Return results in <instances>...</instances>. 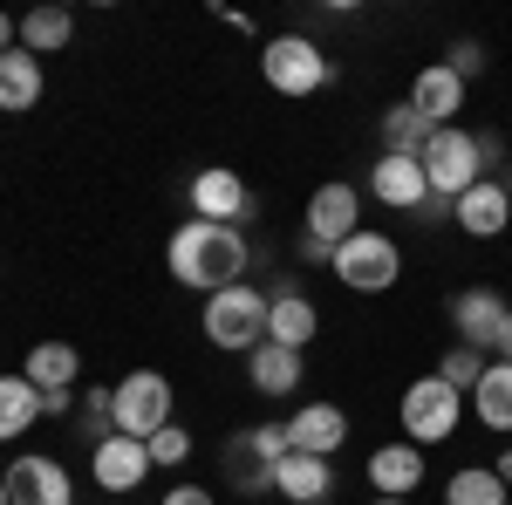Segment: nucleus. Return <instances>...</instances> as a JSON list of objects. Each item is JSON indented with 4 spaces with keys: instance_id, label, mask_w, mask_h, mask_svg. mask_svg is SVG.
I'll use <instances>...</instances> for the list:
<instances>
[{
    "instance_id": "f257e3e1",
    "label": "nucleus",
    "mask_w": 512,
    "mask_h": 505,
    "mask_svg": "<svg viewBox=\"0 0 512 505\" xmlns=\"http://www.w3.org/2000/svg\"><path fill=\"white\" fill-rule=\"evenodd\" d=\"M246 233L239 226H212V219H185L171 246H164V267L178 287H192V294H226L246 280Z\"/></svg>"
},
{
    "instance_id": "f03ea898",
    "label": "nucleus",
    "mask_w": 512,
    "mask_h": 505,
    "mask_svg": "<svg viewBox=\"0 0 512 505\" xmlns=\"http://www.w3.org/2000/svg\"><path fill=\"white\" fill-rule=\"evenodd\" d=\"M267 308H274V294H260V287H226V294H205V342L226 355H253L267 342Z\"/></svg>"
},
{
    "instance_id": "7ed1b4c3",
    "label": "nucleus",
    "mask_w": 512,
    "mask_h": 505,
    "mask_svg": "<svg viewBox=\"0 0 512 505\" xmlns=\"http://www.w3.org/2000/svg\"><path fill=\"white\" fill-rule=\"evenodd\" d=\"M328 273H335L349 294H390L396 280H403V246H396L390 233H376V226H362V233H349L328 253Z\"/></svg>"
},
{
    "instance_id": "20e7f679",
    "label": "nucleus",
    "mask_w": 512,
    "mask_h": 505,
    "mask_svg": "<svg viewBox=\"0 0 512 505\" xmlns=\"http://www.w3.org/2000/svg\"><path fill=\"white\" fill-rule=\"evenodd\" d=\"M458 424H465V396L444 383V376H417V383H403V437L417 444V451H431V444H444V437H458Z\"/></svg>"
},
{
    "instance_id": "39448f33",
    "label": "nucleus",
    "mask_w": 512,
    "mask_h": 505,
    "mask_svg": "<svg viewBox=\"0 0 512 505\" xmlns=\"http://www.w3.org/2000/svg\"><path fill=\"white\" fill-rule=\"evenodd\" d=\"M424 178H431V198L458 205V198H465L478 178H485L478 130H465V123H451V130H431V144H424Z\"/></svg>"
},
{
    "instance_id": "423d86ee",
    "label": "nucleus",
    "mask_w": 512,
    "mask_h": 505,
    "mask_svg": "<svg viewBox=\"0 0 512 505\" xmlns=\"http://www.w3.org/2000/svg\"><path fill=\"white\" fill-rule=\"evenodd\" d=\"M260 76H267V89H280V96H315V89H328V55H321V41L308 35H274L267 48H260Z\"/></svg>"
},
{
    "instance_id": "0eeeda50",
    "label": "nucleus",
    "mask_w": 512,
    "mask_h": 505,
    "mask_svg": "<svg viewBox=\"0 0 512 505\" xmlns=\"http://www.w3.org/2000/svg\"><path fill=\"white\" fill-rule=\"evenodd\" d=\"M110 403H117L123 437H158L171 424V376L164 369H130V376L110 383Z\"/></svg>"
},
{
    "instance_id": "6e6552de",
    "label": "nucleus",
    "mask_w": 512,
    "mask_h": 505,
    "mask_svg": "<svg viewBox=\"0 0 512 505\" xmlns=\"http://www.w3.org/2000/svg\"><path fill=\"white\" fill-rule=\"evenodd\" d=\"M506 321H512V301H506V294H492V287H458V294H451V328H458L465 349L492 355V349H499V335H506Z\"/></svg>"
},
{
    "instance_id": "1a4fd4ad",
    "label": "nucleus",
    "mask_w": 512,
    "mask_h": 505,
    "mask_svg": "<svg viewBox=\"0 0 512 505\" xmlns=\"http://www.w3.org/2000/svg\"><path fill=\"white\" fill-rule=\"evenodd\" d=\"M301 233L321 239V246H342L349 233H362V192H355L349 178H328V185H315L308 212H301Z\"/></svg>"
},
{
    "instance_id": "9d476101",
    "label": "nucleus",
    "mask_w": 512,
    "mask_h": 505,
    "mask_svg": "<svg viewBox=\"0 0 512 505\" xmlns=\"http://www.w3.org/2000/svg\"><path fill=\"white\" fill-rule=\"evenodd\" d=\"M0 478H7V499H14V505H76V485H69L62 458L21 451V458L0 471Z\"/></svg>"
},
{
    "instance_id": "9b49d317",
    "label": "nucleus",
    "mask_w": 512,
    "mask_h": 505,
    "mask_svg": "<svg viewBox=\"0 0 512 505\" xmlns=\"http://www.w3.org/2000/svg\"><path fill=\"white\" fill-rule=\"evenodd\" d=\"M369 198L390 205V212H424L431 205V178H424V157H376L369 164Z\"/></svg>"
},
{
    "instance_id": "f8f14e48",
    "label": "nucleus",
    "mask_w": 512,
    "mask_h": 505,
    "mask_svg": "<svg viewBox=\"0 0 512 505\" xmlns=\"http://www.w3.org/2000/svg\"><path fill=\"white\" fill-rule=\"evenodd\" d=\"M192 219H212V226L253 219V192L239 185V171H226V164H205V171H192Z\"/></svg>"
},
{
    "instance_id": "ddd939ff",
    "label": "nucleus",
    "mask_w": 512,
    "mask_h": 505,
    "mask_svg": "<svg viewBox=\"0 0 512 505\" xmlns=\"http://www.w3.org/2000/svg\"><path fill=\"white\" fill-rule=\"evenodd\" d=\"M151 451H144V437H103V444H96V451H89V478H96V485H103V492H137V485H144V478H151Z\"/></svg>"
},
{
    "instance_id": "4468645a",
    "label": "nucleus",
    "mask_w": 512,
    "mask_h": 505,
    "mask_svg": "<svg viewBox=\"0 0 512 505\" xmlns=\"http://www.w3.org/2000/svg\"><path fill=\"white\" fill-rule=\"evenodd\" d=\"M369 485H376V499H410V492L424 485V451H417L410 437L376 444V451H369Z\"/></svg>"
},
{
    "instance_id": "2eb2a0df",
    "label": "nucleus",
    "mask_w": 512,
    "mask_h": 505,
    "mask_svg": "<svg viewBox=\"0 0 512 505\" xmlns=\"http://www.w3.org/2000/svg\"><path fill=\"white\" fill-rule=\"evenodd\" d=\"M451 219H458V233H472V239H499L512 226V192L499 178H478L472 192L451 205Z\"/></svg>"
},
{
    "instance_id": "dca6fc26",
    "label": "nucleus",
    "mask_w": 512,
    "mask_h": 505,
    "mask_svg": "<svg viewBox=\"0 0 512 505\" xmlns=\"http://www.w3.org/2000/svg\"><path fill=\"white\" fill-rule=\"evenodd\" d=\"M287 430H294V451L335 458V451L349 444V410H342V403H301V410L287 417Z\"/></svg>"
},
{
    "instance_id": "f3484780",
    "label": "nucleus",
    "mask_w": 512,
    "mask_h": 505,
    "mask_svg": "<svg viewBox=\"0 0 512 505\" xmlns=\"http://www.w3.org/2000/svg\"><path fill=\"white\" fill-rule=\"evenodd\" d=\"M410 110L431 123V130H451V123H458V110H465V82L451 76L444 62L417 69V82H410Z\"/></svg>"
},
{
    "instance_id": "a211bd4d",
    "label": "nucleus",
    "mask_w": 512,
    "mask_h": 505,
    "mask_svg": "<svg viewBox=\"0 0 512 505\" xmlns=\"http://www.w3.org/2000/svg\"><path fill=\"white\" fill-rule=\"evenodd\" d=\"M274 492L287 505H321L335 492V465H328V458H308V451H287L274 465Z\"/></svg>"
},
{
    "instance_id": "6ab92c4d",
    "label": "nucleus",
    "mask_w": 512,
    "mask_h": 505,
    "mask_svg": "<svg viewBox=\"0 0 512 505\" xmlns=\"http://www.w3.org/2000/svg\"><path fill=\"white\" fill-rule=\"evenodd\" d=\"M246 383L260 389V396H294V389L308 383V362H301V349L260 342V349L246 355Z\"/></svg>"
},
{
    "instance_id": "aec40b11",
    "label": "nucleus",
    "mask_w": 512,
    "mask_h": 505,
    "mask_svg": "<svg viewBox=\"0 0 512 505\" xmlns=\"http://www.w3.org/2000/svg\"><path fill=\"white\" fill-rule=\"evenodd\" d=\"M321 335V314L308 294H294V287H280L274 308H267V342H280V349H308Z\"/></svg>"
},
{
    "instance_id": "412c9836",
    "label": "nucleus",
    "mask_w": 512,
    "mask_h": 505,
    "mask_svg": "<svg viewBox=\"0 0 512 505\" xmlns=\"http://www.w3.org/2000/svg\"><path fill=\"white\" fill-rule=\"evenodd\" d=\"M41 55H28V48H7L0 55V110L7 117H21V110H35L41 103Z\"/></svg>"
},
{
    "instance_id": "4be33fe9",
    "label": "nucleus",
    "mask_w": 512,
    "mask_h": 505,
    "mask_svg": "<svg viewBox=\"0 0 512 505\" xmlns=\"http://www.w3.org/2000/svg\"><path fill=\"white\" fill-rule=\"evenodd\" d=\"M21 376H28L35 389H76L82 383L76 342H35V349H28V362H21Z\"/></svg>"
},
{
    "instance_id": "5701e85b",
    "label": "nucleus",
    "mask_w": 512,
    "mask_h": 505,
    "mask_svg": "<svg viewBox=\"0 0 512 505\" xmlns=\"http://www.w3.org/2000/svg\"><path fill=\"white\" fill-rule=\"evenodd\" d=\"M76 41V14L69 7H28L21 14V48L28 55H62Z\"/></svg>"
},
{
    "instance_id": "b1692460",
    "label": "nucleus",
    "mask_w": 512,
    "mask_h": 505,
    "mask_svg": "<svg viewBox=\"0 0 512 505\" xmlns=\"http://www.w3.org/2000/svg\"><path fill=\"white\" fill-rule=\"evenodd\" d=\"M41 424V389L28 376H0V444L28 437Z\"/></svg>"
},
{
    "instance_id": "393cba45",
    "label": "nucleus",
    "mask_w": 512,
    "mask_h": 505,
    "mask_svg": "<svg viewBox=\"0 0 512 505\" xmlns=\"http://www.w3.org/2000/svg\"><path fill=\"white\" fill-rule=\"evenodd\" d=\"M472 410L485 430H499V437H512V362H492L485 376H478L472 389Z\"/></svg>"
},
{
    "instance_id": "a878e982",
    "label": "nucleus",
    "mask_w": 512,
    "mask_h": 505,
    "mask_svg": "<svg viewBox=\"0 0 512 505\" xmlns=\"http://www.w3.org/2000/svg\"><path fill=\"white\" fill-rule=\"evenodd\" d=\"M506 499H512V485L492 465H465V471H451V485H444V505H506Z\"/></svg>"
},
{
    "instance_id": "bb28decb",
    "label": "nucleus",
    "mask_w": 512,
    "mask_h": 505,
    "mask_svg": "<svg viewBox=\"0 0 512 505\" xmlns=\"http://www.w3.org/2000/svg\"><path fill=\"white\" fill-rule=\"evenodd\" d=\"M424 144H431V123L417 117L410 103H390V110H383V151L390 157H424Z\"/></svg>"
},
{
    "instance_id": "cd10ccee",
    "label": "nucleus",
    "mask_w": 512,
    "mask_h": 505,
    "mask_svg": "<svg viewBox=\"0 0 512 505\" xmlns=\"http://www.w3.org/2000/svg\"><path fill=\"white\" fill-rule=\"evenodd\" d=\"M485 369H492V355L465 349V342H451V349H444V362H437V376L458 389V396H465V389H478V376H485Z\"/></svg>"
},
{
    "instance_id": "c85d7f7f",
    "label": "nucleus",
    "mask_w": 512,
    "mask_h": 505,
    "mask_svg": "<svg viewBox=\"0 0 512 505\" xmlns=\"http://www.w3.org/2000/svg\"><path fill=\"white\" fill-rule=\"evenodd\" d=\"M144 451H151V465H164V471H171V465H185V458H192V430L171 417V424H164L158 437H144Z\"/></svg>"
},
{
    "instance_id": "c756f323",
    "label": "nucleus",
    "mask_w": 512,
    "mask_h": 505,
    "mask_svg": "<svg viewBox=\"0 0 512 505\" xmlns=\"http://www.w3.org/2000/svg\"><path fill=\"white\" fill-rule=\"evenodd\" d=\"M444 69H451L458 82H472L478 69H485V48H478L472 35H465V41H451V48H444Z\"/></svg>"
},
{
    "instance_id": "7c9ffc66",
    "label": "nucleus",
    "mask_w": 512,
    "mask_h": 505,
    "mask_svg": "<svg viewBox=\"0 0 512 505\" xmlns=\"http://www.w3.org/2000/svg\"><path fill=\"white\" fill-rule=\"evenodd\" d=\"M76 410V389H41V417H69Z\"/></svg>"
},
{
    "instance_id": "2f4dec72",
    "label": "nucleus",
    "mask_w": 512,
    "mask_h": 505,
    "mask_svg": "<svg viewBox=\"0 0 512 505\" xmlns=\"http://www.w3.org/2000/svg\"><path fill=\"white\" fill-rule=\"evenodd\" d=\"M164 505H212V492H205V485H171Z\"/></svg>"
},
{
    "instance_id": "473e14b6",
    "label": "nucleus",
    "mask_w": 512,
    "mask_h": 505,
    "mask_svg": "<svg viewBox=\"0 0 512 505\" xmlns=\"http://www.w3.org/2000/svg\"><path fill=\"white\" fill-rule=\"evenodd\" d=\"M7 48H21V21H7V14H0V55H7Z\"/></svg>"
},
{
    "instance_id": "72a5a7b5",
    "label": "nucleus",
    "mask_w": 512,
    "mask_h": 505,
    "mask_svg": "<svg viewBox=\"0 0 512 505\" xmlns=\"http://www.w3.org/2000/svg\"><path fill=\"white\" fill-rule=\"evenodd\" d=\"M492 362H512V321H506V335H499V349H492Z\"/></svg>"
},
{
    "instance_id": "f704fd0d",
    "label": "nucleus",
    "mask_w": 512,
    "mask_h": 505,
    "mask_svg": "<svg viewBox=\"0 0 512 505\" xmlns=\"http://www.w3.org/2000/svg\"><path fill=\"white\" fill-rule=\"evenodd\" d=\"M492 471H499V478L512 485V451H499V465H492Z\"/></svg>"
},
{
    "instance_id": "c9c22d12",
    "label": "nucleus",
    "mask_w": 512,
    "mask_h": 505,
    "mask_svg": "<svg viewBox=\"0 0 512 505\" xmlns=\"http://www.w3.org/2000/svg\"><path fill=\"white\" fill-rule=\"evenodd\" d=\"M369 505H410V499H369Z\"/></svg>"
},
{
    "instance_id": "e433bc0d",
    "label": "nucleus",
    "mask_w": 512,
    "mask_h": 505,
    "mask_svg": "<svg viewBox=\"0 0 512 505\" xmlns=\"http://www.w3.org/2000/svg\"><path fill=\"white\" fill-rule=\"evenodd\" d=\"M0 505H14V499H7V478H0Z\"/></svg>"
},
{
    "instance_id": "4c0bfd02",
    "label": "nucleus",
    "mask_w": 512,
    "mask_h": 505,
    "mask_svg": "<svg viewBox=\"0 0 512 505\" xmlns=\"http://www.w3.org/2000/svg\"><path fill=\"white\" fill-rule=\"evenodd\" d=\"M506 505H512V499H506Z\"/></svg>"
}]
</instances>
